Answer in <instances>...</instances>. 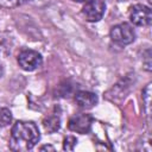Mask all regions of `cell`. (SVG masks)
<instances>
[{
	"label": "cell",
	"mask_w": 152,
	"mask_h": 152,
	"mask_svg": "<svg viewBox=\"0 0 152 152\" xmlns=\"http://www.w3.org/2000/svg\"><path fill=\"white\" fill-rule=\"evenodd\" d=\"M72 1H76V2H83V1H86V0H72Z\"/></svg>",
	"instance_id": "14"
},
{
	"label": "cell",
	"mask_w": 152,
	"mask_h": 152,
	"mask_svg": "<svg viewBox=\"0 0 152 152\" xmlns=\"http://www.w3.org/2000/svg\"><path fill=\"white\" fill-rule=\"evenodd\" d=\"M19 66L25 71H33L39 68L43 63V58L40 53L34 50H24L18 56Z\"/></svg>",
	"instance_id": "3"
},
{
	"label": "cell",
	"mask_w": 152,
	"mask_h": 152,
	"mask_svg": "<svg viewBox=\"0 0 152 152\" xmlns=\"http://www.w3.org/2000/svg\"><path fill=\"white\" fill-rule=\"evenodd\" d=\"M104 11L106 4L102 0H88L82 8V13L86 17V19L91 23L99 21L103 17Z\"/></svg>",
	"instance_id": "4"
},
{
	"label": "cell",
	"mask_w": 152,
	"mask_h": 152,
	"mask_svg": "<svg viewBox=\"0 0 152 152\" xmlns=\"http://www.w3.org/2000/svg\"><path fill=\"white\" fill-rule=\"evenodd\" d=\"M76 142H77V139L75 137H65L64 138V141H63V148L65 151H72L74 147L76 146Z\"/></svg>",
	"instance_id": "11"
},
{
	"label": "cell",
	"mask_w": 152,
	"mask_h": 152,
	"mask_svg": "<svg viewBox=\"0 0 152 152\" xmlns=\"http://www.w3.org/2000/svg\"><path fill=\"white\" fill-rule=\"evenodd\" d=\"M43 126L45 128L46 132L49 133H55L56 131L59 129L61 126V119L58 115H49L46 118H44L43 120Z\"/></svg>",
	"instance_id": "8"
},
{
	"label": "cell",
	"mask_w": 152,
	"mask_h": 152,
	"mask_svg": "<svg viewBox=\"0 0 152 152\" xmlns=\"http://www.w3.org/2000/svg\"><path fill=\"white\" fill-rule=\"evenodd\" d=\"M91 116L89 114H75L69 119L68 122V127L70 131L76 132V133H81V134H86L89 132L90 126H91Z\"/></svg>",
	"instance_id": "6"
},
{
	"label": "cell",
	"mask_w": 152,
	"mask_h": 152,
	"mask_svg": "<svg viewBox=\"0 0 152 152\" xmlns=\"http://www.w3.org/2000/svg\"><path fill=\"white\" fill-rule=\"evenodd\" d=\"M2 74H4V68H2V65L0 64V77L2 76Z\"/></svg>",
	"instance_id": "13"
},
{
	"label": "cell",
	"mask_w": 152,
	"mask_h": 152,
	"mask_svg": "<svg viewBox=\"0 0 152 152\" xmlns=\"http://www.w3.org/2000/svg\"><path fill=\"white\" fill-rule=\"evenodd\" d=\"M129 19L137 26H147L152 21V12L145 5H134L129 11Z\"/></svg>",
	"instance_id": "5"
},
{
	"label": "cell",
	"mask_w": 152,
	"mask_h": 152,
	"mask_svg": "<svg viewBox=\"0 0 152 152\" xmlns=\"http://www.w3.org/2000/svg\"><path fill=\"white\" fill-rule=\"evenodd\" d=\"M40 138L37 125L32 121H17L11 131L10 148L13 151L32 150Z\"/></svg>",
	"instance_id": "1"
},
{
	"label": "cell",
	"mask_w": 152,
	"mask_h": 152,
	"mask_svg": "<svg viewBox=\"0 0 152 152\" xmlns=\"http://www.w3.org/2000/svg\"><path fill=\"white\" fill-rule=\"evenodd\" d=\"M110 38L114 43L119 45H128L135 39V33L132 26L127 23H121L115 25L110 30Z\"/></svg>",
	"instance_id": "2"
},
{
	"label": "cell",
	"mask_w": 152,
	"mask_h": 152,
	"mask_svg": "<svg viewBox=\"0 0 152 152\" xmlns=\"http://www.w3.org/2000/svg\"><path fill=\"white\" fill-rule=\"evenodd\" d=\"M12 120V114L11 110L7 108H2L0 109V127H5L7 126Z\"/></svg>",
	"instance_id": "9"
},
{
	"label": "cell",
	"mask_w": 152,
	"mask_h": 152,
	"mask_svg": "<svg viewBox=\"0 0 152 152\" xmlns=\"http://www.w3.org/2000/svg\"><path fill=\"white\" fill-rule=\"evenodd\" d=\"M75 101L81 108L89 109L97 103V96L90 91H78L75 95Z\"/></svg>",
	"instance_id": "7"
},
{
	"label": "cell",
	"mask_w": 152,
	"mask_h": 152,
	"mask_svg": "<svg viewBox=\"0 0 152 152\" xmlns=\"http://www.w3.org/2000/svg\"><path fill=\"white\" fill-rule=\"evenodd\" d=\"M39 150H40V151H55V147L51 146V145H44V146H42Z\"/></svg>",
	"instance_id": "12"
},
{
	"label": "cell",
	"mask_w": 152,
	"mask_h": 152,
	"mask_svg": "<svg viewBox=\"0 0 152 152\" xmlns=\"http://www.w3.org/2000/svg\"><path fill=\"white\" fill-rule=\"evenodd\" d=\"M27 0H0V7H5V8H13V7H18L23 4H25Z\"/></svg>",
	"instance_id": "10"
}]
</instances>
